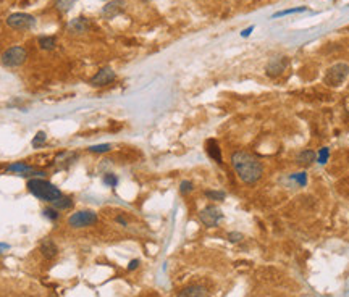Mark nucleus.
I'll return each instance as SVG.
<instances>
[{
	"mask_svg": "<svg viewBox=\"0 0 349 297\" xmlns=\"http://www.w3.org/2000/svg\"><path fill=\"white\" fill-rule=\"evenodd\" d=\"M231 167L236 172L238 178L249 186L256 184L264 175L262 162L246 150H236L234 154H231Z\"/></svg>",
	"mask_w": 349,
	"mask_h": 297,
	"instance_id": "obj_1",
	"label": "nucleus"
},
{
	"mask_svg": "<svg viewBox=\"0 0 349 297\" xmlns=\"http://www.w3.org/2000/svg\"><path fill=\"white\" fill-rule=\"evenodd\" d=\"M28 191L42 202L52 205L54 202L62 195V191L55 184L44 178H31L28 181Z\"/></svg>",
	"mask_w": 349,
	"mask_h": 297,
	"instance_id": "obj_2",
	"label": "nucleus"
},
{
	"mask_svg": "<svg viewBox=\"0 0 349 297\" xmlns=\"http://www.w3.org/2000/svg\"><path fill=\"white\" fill-rule=\"evenodd\" d=\"M349 76V65L348 63H336V65L330 66L325 71L323 76V84L328 87H338L341 86Z\"/></svg>",
	"mask_w": 349,
	"mask_h": 297,
	"instance_id": "obj_3",
	"label": "nucleus"
},
{
	"mask_svg": "<svg viewBox=\"0 0 349 297\" xmlns=\"http://www.w3.org/2000/svg\"><path fill=\"white\" fill-rule=\"evenodd\" d=\"M28 59V50L21 46H15L7 49L2 54V65L7 68H16L21 66Z\"/></svg>",
	"mask_w": 349,
	"mask_h": 297,
	"instance_id": "obj_4",
	"label": "nucleus"
},
{
	"mask_svg": "<svg viewBox=\"0 0 349 297\" xmlns=\"http://www.w3.org/2000/svg\"><path fill=\"white\" fill-rule=\"evenodd\" d=\"M96 223H97V213L92 210H79L68 218V225L76 230L87 228V226H92Z\"/></svg>",
	"mask_w": 349,
	"mask_h": 297,
	"instance_id": "obj_5",
	"label": "nucleus"
},
{
	"mask_svg": "<svg viewBox=\"0 0 349 297\" xmlns=\"http://www.w3.org/2000/svg\"><path fill=\"white\" fill-rule=\"evenodd\" d=\"M199 220L207 228H215V226H218L220 221L223 220V212H221V208H218L217 205H207L199 212Z\"/></svg>",
	"mask_w": 349,
	"mask_h": 297,
	"instance_id": "obj_6",
	"label": "nucleus"
},
{
	"mask_svg": "<svg viewBox=\"0 0 349 297\" xmlns=\"http://www.w3.org/2000/svg\"><path fill=\"white\" fill-rule=\"evenodd\" d=\"M7 24L11 29L28 31L36 26V18L29 13H13L7 18Z\"/></svg>",
	"mask_w": 349,
	"mask_h": 297,
	"instance_id": "obj_7",
	"label": "nucleus"
},
{
	"mask_svg": "<svg viewBox=\"0 0 349 297\" xmlns=\"http://www.w3.org/2000/svg\"><path fill=\"white\" fill-rule=\"evenodd\" d=\"M115 78H117L115 71H113L112 68L105 66V68H100L99 71L91 78V84H92L94 87H102V86H107V84L113 83V81H115Z\"/></svg>",
	"mask_w": 349,
	"mask_h": 297,
	"instance_id": "obj_8",
	"label": "nucleus"
},
{
	"mask_svg": "<svg viewBox=\"0 0 349 297\" xmlns=\"http://www.w3.org/2000/svg\"><path fill=\"white\" fill-rule=\"evenodd\" d=\"M288 66V57H275L272 59L267 66H265V71H267V76L270 78H278L280 74H283V71Z\"/></svg>",
	"mask_w": 349,
	"mask_h": 297,
	"instance_id": "obj_9",
	"label": "nucleus"
},
{
	"mask_svg": "<svg viewBox=\"0 0 349 297\" xmlns=\"http://www.w3.org/2000/svg\"><path fill=\"white\" fill-rule=\"evenodd\" d=\"M125 11V2L123 0H112V2L105 3V7L102 8V16L107 20H112L118 15H122Z\"/></svg>",
	"mask_w": 349,
	"mask_h": 297,
	"instance_id": "obj_10",
	"label": "nucleus"
},
{
	"mask_svg": "<svg viewBox=\"0 0 349 297\" xmlns=\"http://www.w3.org/2000/svg\"><path fill=\"white\" fill-rule=\"evenodd\" d=\"M176 297H209V291L202 284H191L183 288Z\"/></svg>",
	"mask_w": 349,
	"mask_h": 297,
	"instance_id": "obj_11",
	"label": "nucleus"
},
{
	"mask_svg": "<svg viewBox=\"0 0 349 297\" xmlns=\"http://www.w3.org/2000/svg\"><path fill=\"white\" fill-rule=\"evenodd\" d=\"M206 152H207V155L210 157L213 162H217L218 165H221V163H223V157H221V149H220V145H218L217 141H215V139H209V141L206 142Z\"/></svg>",
	"mask_w": 349,
	"mask_h": 297,
	"instance_id": "obj_12",
	"label": "nucleus"
},
{
	"mask_svg": "<svg viewBox=\"0 0 349 297\" xmlns=\"http://www.w3.org/2000/svg\"><path fill=\"white\" fill-rule=\"evenodd\" d=\"M87 29H89V21L82 16L70 21L68 24V33H71V34H84Z\"/></svg>",
	"mask_w": 349,
	"mask_h": 297,
	"instance_id": "obj_13",
	"label": "nucleus"
},
{
	"mask_svg": "<svg viewBox=\"0 0 349 297\" xmlns=\"http://www.w3.org/2000/svg\"><path fill=\"white\" fill-rule=\"evenodd\" d=\"M315 160H317V154L314 152L312 149H304V150H301V152L297 154V157H296V162L299 163V165H302V167L312 165Z\"/></svg>",
	"mask_w": 349,
	"mask_h": 297,
	"instance_id": "obj_14",
	"label": "nucleus"
},
{
	"mask_svg": "<svg viewBox=\"0 0 349 297\" xmlns=\"http://www.w3.org/2000/svg\"><path fill=\"white\" fill-rule=\"evenodd\" d=\"M41 252L46 258H54L57 254H59V247H57V244L52 241V239H44L41 244Z\"/></svg>",
	"mask_w": 349,
	"mask_h": 297,
	"instance_id": "obj_15",
	"label": "nucleus"
},
{
	"mask_svg": "<svg viewBox=\"0 0 349 297\" xmlns=\"http://www.w3.org/2000/svg\"><path fill=\"white\" fill-rule=\"evenodd\" d=\"M52 207L57 208V210H68V208L73 207V200H71V197H68V195L62 194L60 197L52 204Z\"/></svg>",
	"mask_w": 349,
	"mask_h": 297,
	"instance_id": "obj_16",
	"label": "nucleus"
},
{
	"mask_svg": "<svg viewBox=\"0 0 349 297\" xmlns=\"http://www.w3.org/2000/svg\"><path fill=\"white\" fill-rule=\"evenodd\" d=\"M37 42L42 50H54L57 47V39L54 36H41Z\"/></svg>",
	"mask_w": 349,
	"mask_h": 297,
	"instance_id": "obj_17",
	"label": "nucleus"
},
{
	"mask_svg": "<svg viewBox=\"0 0 349 297\" xmlns=\"http://www.w3.org/2000/svg\"><path fill=\"white\" fill-rule=\"evenodd\" d=\"M76 0H55V8L60 11V13H67V11L71 10Z\"/></svg>",
	"mask_w": 349,
	"mask_h": 297,
	"instance_id": "obj_18",
	"label": "nucleus"
},
{
	"mask_svg": "<svg viewBox=\"0 0 349 297\" xmlns=\"http://www.w3.org/2000/svg\"><path fill=\"white\" fill-rule=\"evenodd\" d=\"M204 195H206L209 200H217V202L223 200V199L226 197V194H225L223 191H215V189H210V191H206Z\"/></svg>",
	"mask_w": 349,
	"mask_h": 297,
	"instance_id": "obj_19",
	"label": "nucleus"
},
{
	"mask_svg": "<svg viewBox=\"0 0 349 297\" xmlns=\"http://www.w3.org/2000/svg\"><path fill=\"white\" fill-rule=\"evenodd\" d=\"M91 154H105L112 150V145L110 144H99V145H91V147H87Z\"/></svg>",
	"mask_w": 349,
	"mask_h": 297,
	"instance_id": "obj_20",
	"label": "nucleus"
},
{
	"mask_svg": "<svg viewBox=\"0 0 349 297\" xmlns=\"http://www.w3.org/2000/svg\"><path fill=\"white\" fill-rule=\"evenodd\" d=\"M46 139H47L46 132H44V131H39V132H37V134L34 136L33 142H31V144H33V147H34V149H37V147H41V145L46 144Z\"/></svg>",
	"mask_w": 349,
	"mask_h": 297,
	"instance_id": "obj_21",
	"label": "nucleus"
},
{
	"mask_svg": "<svg viewBox=\"0 0 349 297\" xmlns=\"http://www.w3.org/2000/svg\"><path fill=\"white\" fill-rule=\"evenodd\" d=\"M104 184H107L109 187H115L118 184V178H117V175H113V173H107L104 175Z\"/></svg>",
	"mask_w": 349,
	"mask_h": 297,
	"instance_id": "obj_22",
	"label": "nucleus"
},
{
	"mask_svg": "<svg viewBox=\"0 0 349 297\" xmlns=\"http://www.w3.org/2000/svg\"><path fill=\"white\" fill-rule=\"evenodd\" d=\"M301 11H306V7H297V8H291V10H281L278 13L274 15V18H280L284 15H293V13H301Z\"/></svg>",
	"mask_w": 349,
	"mask_h": 297,
	"instance_id": "obj_23",
	"label": "nucleus"
},
{
	"mask_svg": "<svg viewBox=\"0 0 349 297\" xmlns=\"http://www.w3.org/2000/svg\"><path fill=\"white\" fill-rule=\"evenodd\" d=\"M193 189H194V184H193L191 181H188V179L181 181V184H180V192H181L183 195H186V194H189V192H193Z\"/></svg>",
	"mask_w": 349,
	"mask_h": 297,
	"instance_id": "obj_24",
	"label": "nucleus"
},
{
	"mask_svg": "<svg viewBox=\"0 0 349 297\" xmlns=\"http://www.w3.org/2000/svg\"><path fill=\"white\" fill-rule=\"evenodd\" d=\"M42 213H44V217L49 218V220H52V221H55L57 218H59V210H57V208H54V207L44 208Z\"/></svg>",
	"mask_w": 349,
	"mask_h": 297,
	"instance_id": "obj_25",
	"label": "nucleus"
},
{
	"mask_svg": "<svg viewBox=\"0 0 349 297\" xmlns=\"http://www.w3.org/2000/svg\"><path fill=\"white\" fill-rule=\"evenodd\" d=\"M328 157H330V150H328L327 147H322L320 152H319V155H317V162L322 163V165H325L327 160H328Z\"/></svg>",
	"mask_w": 349,
	"mask_h": 297,
	"instance_id": "obj_26",
	"label": "nucleus"
},
{
	"mask_svg": "<svg viewBox=\"0 0 349 297\" xmlns=\"http://www.w3.org/2000/svg\"><path fill=\"white\" fill-rule=\"evenodd\" d=\"M293 178H294V181H296L299 186H306V184H307V175L304 173V172H301V173H294Z\"/></svg>",
	"mask_w": 349,
	"mask_h": 297,
	"instance_id": "obj_27",
	"label": "nucleus"
},
{
	"mask_svg": "<svg viewBox=\"0 0 349 297\" xmlns=\"http://www.w3.org/2000/svg\"><path fill=\"white\" fill-rule=\"evenodd\" d=\"M243 238L244 236L241 235V233H230V235H228V241H230V242H239Z\"/></svg>",
	"mask_w": 349,
	"mask_h": 297,
	"instance_id": "obj_28",
	"label": "nucleus"
},
{
	"mask_svg": "<svg viewBox=\"0 0 349 297\" xmlns=\"http://www.w3.org/2000/svg\"><path fill=\"white\" fill-rule=\"evenodd\" d=\"M138 267H139V260H138V258H135V260H131V262H130L128 270H130V271H133V270H136Z\"/></svg>",
	"mask_w": 349,
	"mask_h": 297,
	"instance_id": "obj_29",
	"label": "nucleus"
},
{
	"mask_svg": "<svg viewBox=\"0 0 349 297\" xmlns=\"http://www.w3.org/2000/svg\"><path fill=\"white\" fill-rule=\"evenodd\" d=\"M115 220L118 221V223H120V225H123V226H126V225H128V221H126V220H125V218L122 217V215H118V217H117Z\"/></svg>",
	"mask_w": 349,
	"mask_h": 297,
	"instance_id": "obj_30",
	"label": "nucleus"
},
{
	"mask_svg": "<svg viewBox=\"0 0 349 297\" xmlns=\"http://www.w3.org/2000/svg\"><path fill=\"white\" fill-rule=\"evenodd\" d=\"M252 29H254V26H251V28H247V29H244V31H243V33H241V36H243V37H247V36H249V34L252 33Z\"/></svg>",
	"mask_w": 349,
	"mask_h": 297,
	"instance_id": "obj_31",
	"label": "nucleus"
},
{
	"mask_svg": "<svg viewBox=\"0 0 349 297\" xmlns=\"http://www.w3.org/2000/svg\"><path fill=\"white\" fill-rule=\"evenodd\" d=\"M7 249H10L8 244H0V254H2L3 250H7Z\"/></svg>",
	"mask_w": 349,
	"mask_h": 297,
	"instance_id": "obj_32",
	"label": "nucleus"
},
{
	"mask_svg": "<svg viewBox=\"0 0 349 297\" xmlns=\"http://www.w3.org/2000/svg\"><path fill=\"white\" fill-rule=\"evenodd\" d=\"M345 105H346V109L349 110V96L346 97V100H345Z\"/></svg>",
	"mask_w": 349,
	"mask_h": 297,
	"instance_id": "obj_33",
	"label": "nucleus"
}]
</instances>
